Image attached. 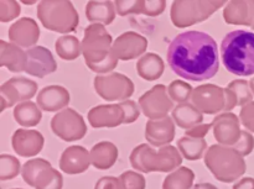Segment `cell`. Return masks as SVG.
I'll use <instances>...</instances> for the list:
<instances>
[{
  "label": "cell",
  "instance_id": "cell-1",
  "mask_svg": "<svg viewBox=\"0 0 254 189\" xmlns=\"http://www.w3.org/2000/svg\"><path fill=\"white\" fill-rule=\"evenodd\" d=\"M166 57L171 71L189 81H207L220 69L217 44L202 31L179 34L169 45Z\"/></svg>",
  "mask_w": 254,
  "mask_h": 189
},
{
  "label": "cell",
  "instance_id": "cell-2",
  "mask_svg": "<svg viewBox=\"0 0 254 189\" xmlns=\"http://www.w3.org/2000/svg\"><path fill=\"white\" fill-rule=\"evenodd\" d=\"M221 58L230 73L240 77L254 74V32L235 30L221 42Z\"/></svg>",
  "mask_w": 254,
  "mask_h": 189
},
{
  "label": "cell",
  "instance_id": "cell-3",
  "mask_svg": "<svg viewBox=\"0 0 254 189\" xmlns=\"http://www.w3.org/2000/svg\"><path fill=\"white\" fill-rule=\"evenodd\" d=\"M205 163L216 180L225 183L238 180L246 172L243 156L235 148L212 146L206 153Z\"/></svg>",
  "mask_w": 254,
  "mask_h": 189
},
{
  "label": "cell",
  "instance_id": "cell-4",
  "mask_svg": "<svg viewBox=\"0 0 254 189\" xmlns=\"http://www.w3.org/2000/svg\"><path fill=\"white\" fill-rule=\"evenodd\" d=\"M130 162L135 170L144 173L148 172H169L181 165L183 158L173 146H165L159 152L146 145H140L133 151Z\"/></svg>",
  "mask_w": 254,
  "mask_h": 189
},
{
  "label": "cell",
  "instance_id": "cell-5",
  "mask_svg": "<svg viewBox=\"0 0 254 189\" xmlns=\"http://www.w3.org/2000/svg\"><path fill=\"white\" fill-rule=\"evenodd\" d=\"M27 63L25 71L30 74L42 78L46 74L56 71V62L52 57L51 52L45 47L39 46L26 51Z\"/></svg>",
  "mask_w": 254,
  "mask_h": 189
},
{
  "label": "cell",
  "instance_id": "cell-6",
  "mask_svg": "<svg viewBox=\"0 0 254 189\" xmlns=\"http://www.w3.org/2000/svg\"><path fill=\"white\" fill-rule=\"evenodd\" d=\"M91 163V155L81 146H72L64 150L60 160V168L67 175H77L87 171Z\"/></svg>",
  "mask_w": 254,
  "mask_h": 189
},
{
  "label": "cell",
  "instance_id": "cell-7",
  "mask_svg": "<svg viewBox=\"0 0 254 189\" xmlns=\"http://www.w3.org/2000/svg\"><path fill=\"white\" fill-rule=\"evenodd\" d=\"M44 138L37 131L17 130L12 138V147L15 152L24 157L35 156L42 150Z\"/></svg>",
  "mask_w": 254,
  "mask_h": 189
},
{
  "label": "cell",
  "instance_id": "cell-8",
  "mask_svg": "<svg viewBox=\"0 0 254 189\" xmlns=\"http://www.w3.org/2000/svg\"><path fill=\"white\" fill-rule=\"evenodd\" d=\"M118 151L111 142L97 143L91 151V162L98 170H108L116 163Z\"/></svg>",
  "mask_w": 254,
  "mask_h": 189
},
{
  "label": "cell",
  "instance_id": "cell-9",
  "mask_svg": "<svg viewBox=\"0 0 254 189\" xmlns=\"http://www.w3.org/2000/svg\"><path fill=\"white\" fill-rule=\"evenodd\" d=\"M145 135L146 140L155 146H163L165 143L171 142L174 139L173 121L166 118L161 124V126H159V129L156 128L153 121H148Z\"/></svg>",
  "mask_w": 254,
  "mask_h": 189
},
{
  "label": "cell",
  "instance_id": "cell-10",
  "mask_svg": "<svg viewBox=\"0 0 254 189\" xmlns=\"http://www.w3.org/2000/svg\"><path fill=\"white\" fill-rule=\"evenodd\" d=\"M179 148L181 153L188 158L189 161L200 160L203 155V151L206 150V141L203 139H195V138H186L181 139L178 142Z\"/></svg>",
  "mask_w": 254,
  "mask_h": 189
},
{
  "label": "cell",
  "instance_id": "cell-11",
  "mask_svg": "<svg viewBox=\"0 0 254 189\" xmlns=\"http://www.w3.org/2000/svg\"><path fill=\"white\" fill-rule=\"evenodd\" d=\"M62 176L54 170L51 165H47L34 181L32 187L36 189H62Z\"/></svg>",
  "mask_w": 254,
  "mask_h": 189
},
{
  "label": "cell",
  "instance_id": "cell-12",
  "mask_svg": "<svg viewBox=\"0 0 254 189\" xmlns=\"http://www.w3.org/2000/svg\"><path fill=\"white\" fill-rule=\"evenodd\" d=\"M193 178L195 175L192 171L183 167L165 178L163 189H190Z\"/></svg>",
  "mask_w": 254,
  "mask_h": 189
},
{
  "label": "cell",
  "instance_id": "cell-13",
  "mask_svg": "<svg viewBox=\"0 0 254 189\" xmlns=\"http://www.w3.org/2000/svg\"><path fill=\"white\" fill-rule=\"evenodd\" d=\"M87 19L89 21H104L106 24H111L114 19V11L112 7V2H101V10L96 9L92 2L87 4Z\"/></svg>",
  "mask_w": 254,
  "mask_h": 189
},
{
  "label": "cell",
  "instance_id": "cell-14",
  "mask_svg": "<svg viewBox=\"0 0 254 189\" xmlns=\"http://www.w3.org/2000/svg\"><path fill=\"white\" fill-rule=\"evenodd\" d=\"M0 180L6 181L16 177L20 172L19 161L11 156L2 155L0 160Z\"/></svg>",
  "mask_w": 254,
  "mask_h": 189
},
{
  "label": "cell",
  "instance_id": "cell-15",
  "mask_svg": "<svg viewBox=\"0 0 254 189\" xmlns=\"http://www.w3.org/2000/svg\"><path fill=\"white\" fill-rule=\"evenodd\" d=\"M122 189H145V180L141 175L127 171L119 177Z\"/></svg>",
  "mask_w": 254,
  "mask_h": 189
},
{
  "label": "cell",
  "instance_id": "cell-16",
  "mask_svg": "<svg viewBox=\"0 0 254 189\" xmlns=\"http://www.w3.org/2000/svg\"><path fill=\"white\" fill-rule=\"evenodd\" d=\"M169 91H170L171 95H173V98L175 99V100L185 101L190 98V94H191V91H192V88H191L190 84H186L184 83V82L176 81L171 84Z\"/></svg>",
  "mask_w": 254,
  "mask_h": 189
},
{
  "label": "cell",
  "instance_id": "cell-17",
  "mask_svg": "<svg viewBox=\"0 0 254 189\" xmlns=\"http://www.w3.org/2000/svg\"><path fill=\"white\" fill-rule=\"evenodd\" d=\"M241 135H242V138H241V140L236 143L233 148H235L236 151H238L242 156H247L252 152L253 146H254V140L252 135L246 133V131H242Z\"/></svg>",
  "mask_w": 254,
  "mask_h": 189
},
{
  "label": "cell",
  "instance_id": "cell-18",
  "mask_svg": "<svg viewBox=\"0 0 254 189\" xmlns=\"http://www.w3.org/2000/svg\"><path fill=\"white\" fill-rule=\"evenodd\" d=\"M94 189H122V185L119 178L103 177L96 183Z\"/></svg>",
  "mask_w": 254,
  "mask_h": 189
},
{
  "label": "cell",
  "instance_id": "cell-19",
  "mask_svg": "<svg viewBox=\"0 0 254 189\" xmlns=\"http://www.w3.org/2000/svg\"><path fill=\"white\" fill-rule=\"evenodd\" d=\"M247 86H248L247 82L236 81V82H233V83H231L230 86H228V88L236 89V91H237V94H242L243 101H248L252 99V93H251Z\"/></svg>",
  "mask_w": 254,
  "mask_h": 189
},
{
  "label": "cell",
  "instance_id": "cell-20",
  "mask_svg": "<svg viewBox=\"0 0 254 189\" xmlns=\"http://www.w3.org/2000/svg\"><path fill=\"white\" fill-rule=\"evenodd\" d=\"M211 126L212 125H201L198 126V128L192 129L191 131H188V133H186V136H190V138H195V139H198V138L202 139L203 136L206 135V133L210 130Z\"/></svg>",
  "mask_w": 254,
  "mask_h": 189
},
{
  "label": "cell",
  "instance_id": "cell-21",
  "mask_svg": "<svg viewBox=\"0 0 254 189\" xmlns=\"http://www.w3.org/2000/svg\"><path fill=\"white\" fill-rule=\"evenodd\" d=\"M122 109L127 110V114H130L131 121H134L136 119V115H138V110H136V106L134 101H126V103L122 104Z\"/></svg>",
  "mask_w": 254,
  "mask_h": 189
},
{
  "label": "cell",
  "instance_id": "cell-22",
  "mask_svg": "<svg viewBox=\"0 0 254 189\" xmlns=\"http://www.w3.org/2000/svg\"><path fill=\"white\" fill-rule=\"evenodd\" d=\"M233 189H254V178H243L233 186Z\"/></svg>",
  "mask_w": 254,
  "mask_h": 189
},
{
  "label": "cell",
  "instance_id": "cell-23",
  "mask_svg": "<svg viewBox=\"0 0 254 189\" xmlns=\"http://www.w3.org/2000/svg\"><path fill=\"white\" fill-rule=\"evenodd\" d=\"M192 189H217L213 185H210V183H200V185L193 186Z\"/></svg>",
  "mask_w": 254,
  "mask_h": 189
},
{
  "label": "cell",
  "instance_id": "cell-24",
  "mask_svg": "<svg viewBox=\"0 0 254 189\" xmlns=\"http://www.w3.org/2000/svg\"><path fill=\"white\" fill-rule=\"evenodd\" d=\"M251 86H252V89H253V92H254V78L252 79V81H251Z\"/></svg>",
  "mask_w": 254,
  "mask_h": 189
},
{
  "label": "cell",
  "instance_id": "cell-25",
  "mask_svg": "<svg viewBox=\"0 0 254 189\" xmlns=\"http://www.w3.org/2000/svg\"><path fill=\"white\" fill-rule=\"evenodd\" d=\"M253 30H254V25H253Z\"/></svg>",
  "mask_w": 254,
  "mask_h": 189
}]
</instances>
